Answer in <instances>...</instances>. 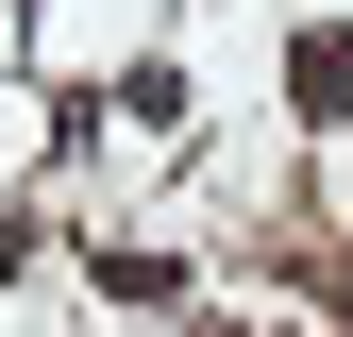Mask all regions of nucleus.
<instances>
[{
  "label": "nucleus",
  "mask_w": 353,
  "mask_h": 337,
  "mask_svg": "<svg viewBox=\"0 0 353 337\" xmlns=\"http://www.w3.org/2000/svg\"><path fill=\"white\" fill-rule=\"evenodd\" d=\"M336 304H353V253H336Z\"/></svg>",
  "instance_id": "2"
},
{
  "label": "nucleus",
  "mask_w": 353,
  "mask_h": 337,
  "mask_svg": "<svg viewBox=\"0 0 353 337\" xmlns=\"http://www.w3.org/2000/svg\"><path fill=\"white\" fill-rule=\"evenodd\" d=\"M286 102L303 118H353V34H303V51H286Z\"/></svg>",
  "instance_id": "1"
}]
</instances>
